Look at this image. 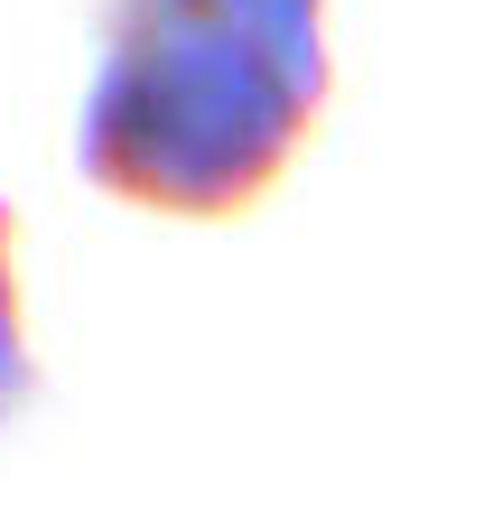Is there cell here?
<instances>
[{"instance_id":"6da1fadb","label":"cell","mask_w":503,"mask_h":512,"mask_svg":"<svg viewBox=\"0 0 503 512\" xmlns=\"http://www.w3.org/2000/svg\"><path fill=\"white\" fill-rule=\"evenodd\" d=\"M336 94L327 0H103L75 168L150 215H243Z\"/></svg>"},{"instance_id":"7a4b0ae2","label":"cell","mask_w":503,"mask_h":512,"mask_svg":"<svg viewBox=\"0 0 503 512\" xmlns=\"http://www.w3.org/2000/svg\"><path fill=\"white\" fill-rule=\"evenodd\" d=\"M10 243H19V215L0 205V429L28 410L38 391V364H28V336H19V280H10Z\"/></svg>"}]
</instances>
